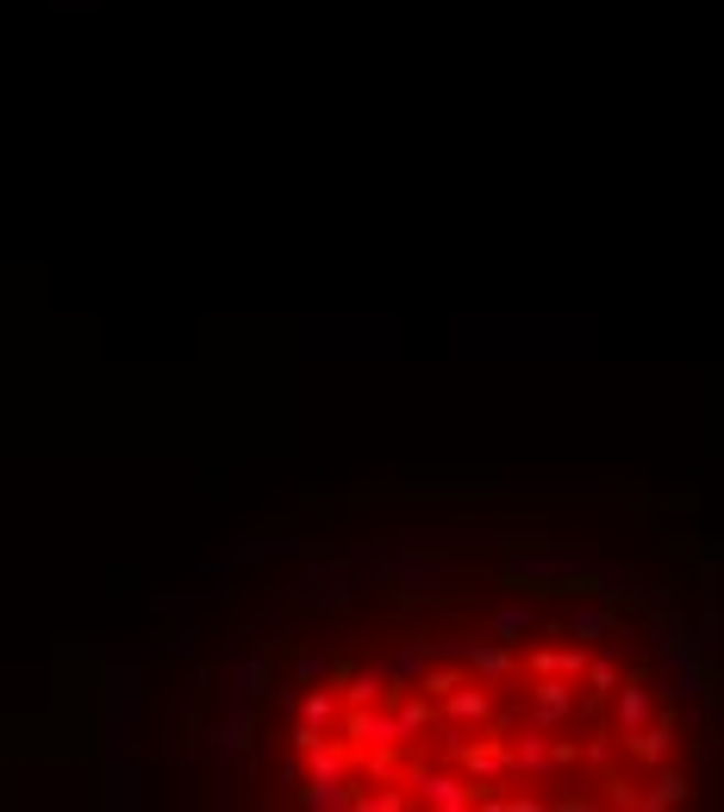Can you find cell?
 <instances>
[{
	"instance_id": "cell-1",
	"label": "cell",
	"mask_w": 724,
	"mask_h": 812,
	"mask_svg": "<svg viewBox=\"0 0 724 812\" xmlns=\"http://www.w3.org/2000/svg\"><path fill=\"white\" fill-rule=\"evenodd\" d=\"M574 718V676H537L531 688V732H562Z\"/></svg>"
},
{
	"instance_id": "cell-2",
	"label": "cell",
	"mask_w": 724,
	"mask_h": 812,
	"mask_svg": "<svg viewBox=\"0 0 724 812\" xmlns=\"http://www.w3.org/2000/svg\"><path fill=\"white\" fill-rule=\"evenodd\" d=\"M406 800H425V806H438V812H469L475 806V788H469L462 775H450V769H419Z\"/></svg>"
},
{
	"instance_id": "cell-3",
	"label": "cell",
	"mask_w": 724,
	"mask_h": 812,
	"mask_svg": "<svg viewBox=\"0 0 724 812\" xmlns=\"http://www.w3.org/2000/svg\"><path fill=\"white\" fill-rule=\"evenodd\" d=\"M438 700H443V718H450L457 732H481V725L494 718V700L481 694L475 681H457V688H450V694H438Z\"/></svg>"
},
{
	"instance_id": "cell-4",
	"label": "cell",
	"mask_w": 724,
	"mask_h": 812,
	"mask_svg": "<svg viewBox=\"0 0 724 812\" xmlns=\"http://www.w3.org/2000/svg\"><path fill=\"white\" fill-rule=\"evenodd\" d=\"M625 737H630V756L656 769V762H668V750H674V713L644 718V725H637V732H625Z\"/></svg>"
},
{
	"instance_id": "cell-5",
	"label": "cell",
	"mask_w": 724,
	"mask_h": 812,
	"mask_svg": "<svg viewBox=\"0 0 724 812\" xmlns=\"http://www.w3.org/2000/svg\"><path fill=\"white\" fill-rule=\"evenodd\" d=\"M612 718H618V732H637L649 718V688H612Z\"/></svg>"
},
{
	"instance_id": "cell-6",
	"label": "cell",
	"mask_w": 724,
	"mask_h": 812,
	"mask_svg": "<svg viewBox=\"0 0 724 812\" xmlns=\"http://www.w3.org/2000/svg\"><path fill=\"white\" fill-rule=\"evenodd\" d=\"M674 800H687V775H681V769H668V762H656V781H649L644 806H649V812H662V806H674Z\"/></svg>"
},
{
	"instance_id": "cell-7",
	"label": "cell",
	"mask_w": 724,
	"mask_h": 812,
	"mask_svg": "<svg viewBox=\"0 0 724 812\" xmlns=\"http://www.w3.org/2000/svg\"><path fill=\"white\" fill-rule=\"evenodd\" d=\"M531 669H537V676H574V681H581L588 657H581V650H537V657H531Z\"/></svg>"
},
{
	"instance_id": "cell-8",
	"label": "cell",
	"mask_w": 724,
	"mask_h": 812,
	"mask_svg": "<svg viewBox=\"0 0 724 812\" xmlns=\"http://www.w3.org/2000/svg\"><path fill=\"white\" fill-rule=\"evenodd\" d=\"M581 681H588V700H606L612 688H618V662H612V657H593L588 669H581Z\"/></svg>"
},
{
	"instance_id": "cell-9",
	"label": "cell",
	"mask_w": 724,
	"mask_h": 812,
	"mask_svg": "<svg viewBox=\"0 0 724 812\" xmlns=\"http://www.w3.org/2000/svg\"><path fill=\"white\" fill-rule=\"evenodd\" d=\"M606 632V606H574L569 613V638H600Z\"/></svg>"
},
{
	"instance_id": "cell-10",
	"label": "cell",
	"mask_w": 724,
	"mask_h": 812,
	"mask_svg": "<svg viewBox=\"0 0 724 812\" xmlns=\"http://www.w3.org/2000/svg\"><path fill=\"white\" fill-rule=\"evenodd\" d=\"M531 606H506V613H500V619H494V632H500V638H506V644H518V638H525V632H531Z\"/></svg>"
},
{
	"instance_id": "cell-11",
	"label": "cell",
	"mask_w": 724,
	"mask_h": 812,
	"mask_svg": "<svg viewBox=\"0 0 724 812\" xmlns=\"http://www.w3.org/2000/svg\"><path fill=\"white\" fill-rule=\"evenodd\" d=\"M475 676H487V681L513 676V657H506V650H475Z\"/></svg>"
},
{
	"instance_id": "cell-12",
	"label": "cell",
	"mask_w": 724,
	"mask_h": 812,
	"mask_svg": "<svg viewBox=\"0 0 724 812\" xmlns=\"http://www.w3.org/2000/svg\"><path fill=\"white\" fill-rule=\"evenodd\" d=\"M457 681H462V669H431V676H425L419 688H425V700H438V694H450Z\"/></svg>"
},
{
	"instance_id": "cell-13",
	"label": "cell",
	"mask_w": 724,
	"mask_h": 812,
	"mask_svg": "<svg viewBox=\"0 0 724 812\" xmlns=\"http://www.w3.org/2000/svg\"><path fill=\"white\" fill-rule=\"evenodd\" d=\"M581 756L606 769V762H612V732H588V744H581Z\"/></svg>"
},
{
	"instance_id": "cell-14",
	"label": "cell",
	"mask_w": 724,
	"mask_h": 812,
	"mask_svg": "<svg viewBox=\"0 0 724 812\" xmlns=\"http://www.w3.org/2000/svg\"><path fill=\"white\" fill-rule=\"evenodd\" d=\"M606 800H612V806H644V793L630 788V781H618V775L606 781Z\"/></svg>"
}]
</instances>
